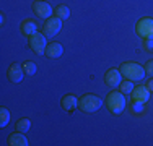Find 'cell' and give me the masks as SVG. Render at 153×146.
Instances as JSON below:
<instances>
[{"label":"cell","instance_id":"4fadbf2b","mask_svg":"<svg viewBox=\"0 0 153 146\" xmlns=\"http://www.w3.org/2000/svg\"><path fill=\"white\" fill-rule=\"evenodd\" d=\"M76 105H78V99H76L75 96L68 94V96L62 97V107H64L65 111H74Z\"/></svg>","mask_w":153,"mask_h":146},{"label":"cell","instance_id":"7c38bea8","mask_svg":"<svg viewBox=\"0 0 153 146\" xmlns=\"http://www.w3.org/2000/svg\"><path fill=\"white\" fill-rule=\"evenodd\" d=\"M8 145H10V146H28L30 143H28L26 136L23 135V131H16V133H12V135H10Z\"/></svg>","mask_w":153,"mask_h":146},{"label":"cell","instance_id":"6da1fadb","mask_svg":"<svg viewBox=\"0 0 153 146\" xmlns=\"http://www.w3.org/2000/svg\"><path fill=\"white\" fill-rule=\"evenodd\" d=\"M121 73L124 78H129L132 81H140L145 78V68L135 62H126L121 65Z\"/></svg>","mask_w":153,"mask_h":146},{"label":"cell","instance_id":"e0dca14e","mask_svg":"<svg viewBox=\"0 0 153 146\" xmlns=\"http://www.w3.org/2000/svg\"><path fill=\"white\" fill-rule=\"evenodd\" d=\"M8 122H10V111L2 107L0 109V127H7Z\"/></svg>","mask_w":153,"mask_h":146},{"label":"cell","instance_id":"7402d4cb","mask_svg":"<svg viewBox=\"0 0 153 146\" xmlns=\"http://www.w3.org/2000/svg\"><path fill=\"white\" fill-rule=\"evenodd\" d=\"M145 73H148L150 76H153V60L147 62V65H145Z\"/></svg>","mask_w":153,"mask_h":146},{"label":"cell","instance_id":"9a60e30c","mask_svg":"<svg viewBox=\"0 0 153 146\" xmlns=\"http://www.w3.org/2000/svg\"><path fill=\"white\" fill-rule=\"evenodd\" d=\"M54 13H56L57 18H60V20H67L68 16H70V8L65 5H59L56 10H54Z\"/></svg>","mask_w":153,"mask_h":146},{"label":"cell","instance_id":"30bf717a","mask_svg":"<svg viewBox=\"0 0 153 146\" xmlns=\"http://www.w3.org/2000/svg\"><path fill=\"white\" fill-rule=\"evenodd\" d=\"M148 99H150V89H148L147 86H137V88H134V91H132V101L134 102H147Z\"/></svg>","mask_w":153,"mask_h":146},{"label":"cell","instance_id":"8992f818","mask_svg":"<svg viewBox=\"0 0 153 146\" xmlns=\"http://www.w3.org/2000/svg\"><path fill=\"white\" fill-rule=\"evenodd\" d=\"M30 46L36 54H44L46 47H47L46 36L41 34V32H34L33 36H30Z\"/></svg>","mask_w":153,"mask_h":146},{"label":"cell","instance_id":"52a82bcc","mask_svg":"<svg viewBox=\"0 0 153 146\" xmlns=\"http://www.w3.org/2000/svg\"><path fill=\"white\" fill-rule=\"evenodd\" d=\"M33 12L38 15L39 18H51V15L54 13L52 7L49 5L47 2H42V0H39V2H34L33 3Z\"/></svg>","mask_w":153,"mask_h":146},{"label":"cell","instance_id":"5bb4252c","mask_svg":"<svg viewBox=\"0 0 153 146\" xmlns=\"http://www.w3.org/2000/svg\"><path fill=\"white\" fill-rule=\"evenodd\" d=\"M21 32L26 34V36H33L34 32H38L36 31V23L33 20H25L23 23H21Z\"/></svg>","mask_w":153,"mask_h":146},{"label":"cell","instance_id":"7a4b0ae2","mask_svg":"<svg viewBox=\"0 0 153 146\" xmlns=\"http://www.w3.org/2000/svg\"><path fill=\"white\" fill-rule=\"evenodd\" d=\"M126 104H127L126 96H124V93H121V91H112L106 99V105L112 114H121L124 109H126Z\"/></svg>","mask_w":153,"mask_h":146},{"label":"cell","instance_id":"ffe728a7","mask_svg":"<svg viewBox=\"0 0 153 146\" xmlns=\"http://www.w3.org/2000/svg\"><path fill=\"white\" fill-rule=\"evenodd\" d=\"M130 111H132V114L140 115V114H143V112H145V104H143V102H134L132 107H130Z\"/></svg>","mask_w":153,"mask_h":146},{"label":"cell","instance_id":"ba28073f","mask_svg":"<svg viewBox=\"0 0 153 146\" xmlns=\"http://www.w3.org/2000/svg\"><path fill=\"white\" fill-rule=\"evenodd\" d=\"M7 76L12 83H20L25 76V68L21 67V63H12L7 70Z\"/></svg>","mask_w":153,"mask_h":146},{"label":"cell","instance_id":"8fae6325","mask_svg":"<svg viewBox=\"0 0 153 146\" xmlns=\"http://www.w3.org/2000/svg\"><path fill=\"white\" fill-rule=\"evenodd\" d=\"M62 52H64V47H62V44L59 42H51L49 46L46 47V55L49 58H59L62 55Z\"/></svg>","mask_w":153,"mask_h":146},{"label":"cell","instance_id":"3957f363","mask_svg":"<svg viewBox=\"0 0 153 146\" xmlns=\"http://www.w3.org/2000/svg\"><path fill=\"white\" fill-rule=\"evenodd\" d=\"M103 102L98 96H93V94H85L78 99V107L82 109L83 112H96L98 109H101Z\"/></svg>","mask_w":153,"mask_h":146},{"label":"cell","instance_id":"44dd1931","mask_svg":"<svg viewBox=\"0 0 153 146\" xmlns=\"http://www.w3.org/2000/svg\"><path fill=\"white\" fill-rule=\"evenodd\" d=\"M143 49H145V50H153V38H145V41H143Z\"/></svg>","mask_w":153,"mask_h":146},{"label":"cell","instance_id":"277c9868","mask_svg":"<svg viewBox=\"0 0 153 146\" xmlns=\"http://www.w3.org/2000/svg\"><path fill=\"white\" fill-rule=\"evenodd\" d=\"M60 29H62V20L60 18H57V16L47 18V21L44 23V26H42V34L49 36V38H54Z\"/></svg>","mask_w":153,"mask_h":146},{"label":"cell","instance_id":"5b68a950","mask_svg":"<svg viewBox=\"0 0 153 146\" xmlns=\"http://www.w3.org/2000/svg\"><path fill=\"white\" fill-rule=\"evenodd\" d=\"M140 38H153V20L152 18H142L135 28Z\"/></svg>","mask_w":153,"mask_h":146},{"label":"cell","instance_id":"9c48e42d","mask_svg":"<svg viewBox=\"0 0 153 146\" xmlns=\"http://www.w3.org/2000/svg\"><path fill=\"white\" fill-rule=\"evenodd\" d=\"M104 81H106V85L111 86V88L121 86V83H122V73H121V70H116V68L108 70L106 75H104Z\"/></svg>","mask_w":153,"mask_h":146},{"label":"cell","instance_id":"ac0fdd59","mask_svg":"<svg viewBox=\"0 0 153 146\" xmlns=\"http://www.w3.org/2000/svg\"><path fill=\"white\" fill-rule=\"evenodd\" d=\"M132 91H134V83H132V80H129V81H122L121 83V93L124 94H132Z\"/></svg>","mask_w":153,"mask_h":146},{"label":"cell","instance_id":"2e32d148","mask_svg":"<svg viewBox=\"0 0 153 146\" xmlns=\"http://www.w3.org/2000/svg\"><path fill=\"white\" fill-rule=\"evenodd\" d=\"M31 128V122H30V119H21V120H18L16 122V130L18 131H28Z\"/></svg>","mask_w":153,"mask_h":146},{"label":"cell","instance_id":"d6986e66","mask_svg":"<svg viewBox=\"0 0 153 146\" xmlns=\"http://www.w3.org/2000/svg\"><path fill=\"white\" fill-rule=\"evenodd\" d=\"M23 68H25V73H26V75H30V76L36 73V63H34V62H31V60L25 62V63H23Z\"/></svg>","mask_w":153,"mask_h":146},{"label":"cell","instance_id":"603a6c76","mask_svg":"<svg viewBox=\"0 0 153 146\" xmlns=\"http://www.w3.org/2000/svg\"><path fill=\"white\" fill-rule=\"evenodd\" d=\"M147 88L150 89V93H152V91H153V80H150V81L147 83Z\"/></svg>","mask_w":153,"mask_h":146}]
</instances>
